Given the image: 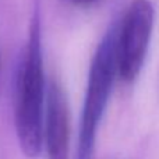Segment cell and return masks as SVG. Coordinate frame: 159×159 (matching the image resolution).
Instances as JSON below:
<instances>
[{
	"mask_svg": "<svg viewBox=\"0 0 159 159\" xmlns=\"http://www.w3.org/2000/svg\"><path fill=\"white\" fill-rule=\"evenodd\" d=\"M41 24L34 17L27 48L17 74L16 130L20 147L27 157L34 158L42 149V130L46 101Z\"/></svg>",
	"mask_w": 159,
	"mask_h": 159,
	"instance_id": "6da1fadb",
	"label": "cell"
},
{
	"mask_svg": "<svg viewBox=\"0 0 159 159\" xmlns=\"http://www.w3.org/2000/svg\"><path fill=\"white\" fill-rule=\"evenodd\" d=\"M116 75H117L116 27H110L96 48L89 67L87 92L80 121L75 159L92 158L98 129L101 126Z\"/></svg>",
	"mask_w": 159,
	"mask_h": 159,
	"instance_id": "7a4b0ae2",
	"label": "cell"
},
{
	"mask_svg": "<svg viewBox=\"0 0 159 159\" xmlns=\"http://www.w3.org/2000/svg\"><path fill=\"white\" fill-rule=\"evenodd\" d=\"M155 11L148 0H133L123 21L116 27L117 74L124 81H134L147 59Z\"/></svg>",
	"mask_w": 159,
	"mask_h": 159,
	"instance_id": "3957f363",
	"label": "cell"
},
{
	"mask_svg": "<svg viewBox=\"0 0 159 159\" xmlns=\"http://www.w3.org/2000/svg\"><path fill=\"white\" fill-rule=\"evenodd\" d=\"M42 143L48 159H69L70 157V113L69 101L63 85L53 81L45 101Z\"/></svg>",
	"mask_w": 159,
	"mask_h": 159,
	"instance_id": "277c9868",
	"label": "cell"
},
{
	"mask_svg": "<svg viewBox=\"0 0 159 159\" xmlns=\"http://www.w3.org/2000/svg\"><path fill=\"white\" fill-rule=\"evenodd\" d=\"M73 4H77V6H89L92 3H95L96 0H70Z\"/></svg>",
	"mask_w": 159,
	"mask_h": 159,
	"instance_id": "5b68a950",
	"label": "cell"
}]
</instances>
